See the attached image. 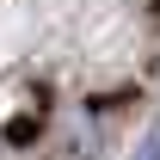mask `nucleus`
I'll list each match as a JSON object with an SVG mask.
<instances>
[{"mask_svg":"<svg viewBox=\"0 0 160 160\" xmlns=\"http://www.w3.org/2000/svg\"><path fill=\"white\" fill-rule=\"evenodd\" d=\"M129 160H160V117L148 123V136L136 142V154H129Z\"/></svg>","mask_w":160,"mask_h":160,"instance_id":"nucleus-1","label":"nucleus"}]
</instances>
